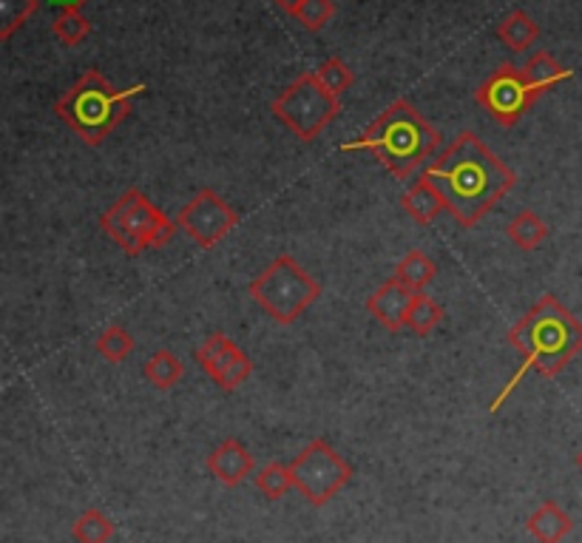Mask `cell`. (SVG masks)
<instances>
[{
  "label": "cell",
  "mask_w": 582,
  "mask_h": 543,
  "mask_svg": "<svg viewBox=\"0 0 582 543\" xmlns=\"http://www.w3.org/2000/svg\"><path fill=\"white\" fill-rule=\"evenodd\" d=\"M441 322H443L441 304L429 296V293L418 291L410 304V313H407V328H410L415 336H429V333H432Z\"/></svg>",
  "instance_id": "cell-21"
},
{
  "label": "cell",
  "mask_w": 582,
  "mask_h": 543,
  "mask_svg": "<svg viewBox=\"0 0 582 543\" xmlns=\"http://www.w3.org/2000/svg\"><path fill=\"white\" fill-rule=\"evenodd\" d=\"M146 379L154 388L160 390H171L182 382V375H185V364L180 359L173 356L171 350H157L154 356L146 362Z\"/></svg>",
  "instance_id": "cell-20"
},
{
  "label": "cell",
  "mask_w": 582,
  "mask_h": 543,
  "mask_svg": "<svg viewBox=\"0 0 582 543\" xmlns=\"http://www.w3.org/2000/svg\"><path fill=\"white\" fill-rule=\"evenodd\" d=\"M52 32L63 46H80L91 34V23L83 9H69L60 12V18L52 23Z\"/></svg>",
  "instance_id": "cell-25"
},
{
  "label": "cell",
  "mask_w": 582,
  "mask_h": 543,
  "mask_svg": "<svg viewBox=\"0 0 582 543\" xmlns=\"http://www.w3.org/2000/svg\"><path fill=\"white\" fill-rule=\"evenodd\" d=\"M146 83L114 89L103 72L86 69L54 103V114L83 140L89 149L106 143V137L131 114V103L146 91Z\"/></svg>",
  "instance_id": "cell-4"
},
{
  "label": "cell",
  "mask_w": 582,
  "mask_h": 543,
  "mask_svg": "<svg viewBox=\"0 0 582 543\" xmlns=\"http://www.w3.org/2000/svg\"><path fill=\"white\" fill-rule=\"evenodd\" d=\"M103 233L129 257H140L148 248L168 245L177 233V220L162 214L140 188H129L120 200L111 202L100 217Z\"/></svg>",
  "instance_id": "cell-6"
},
{
  "label": "cell",
  "mask_w": 582,
  "mask_h": 543,
  "mask_svg": "<svg viewBox=\"0 0 582 543\" xmlns=\"http://www.w3.org/2000/svg\"><path fill=\"white\" fill-rule=\"evenodd\" d=\"M308 32H321V29L335 18L333 0H301V7L293 14Z\"/></svg>",
  "instance_id": "cell-28"
},
{
  "label": "cell",
  "mask_w": 582,
  "mask_h": 543,
  "mask_svg": "<svg viewBox=\"0 0 582 543\" xmlns=\"http://www.w3.org/2000/svg\"><path fill=\"white\" fill-rule=\"evenodd\" d=\"M315 78H319L321 86H324L330 94H335V98H341V94L350 91V86L355 83V78H352V69L341 58H327L324 63H319V69H315Z\"/></svg>",
  "instance_id": "cell-27"
},
{
  "label": "cell",
  "mask_w": 582,
  "mask_h": 543,
  "mask_svg": "<svg viewBox=\"0 0 582 543\" xmlns=\"http://www.w3.org/2000/svg\"><path fill=\"white\" fill-rule=\"evenodd\" d=\"M197 364L202 368V373H208L217 382L219 390L224 393H237L250 375H253V362L250 356L224 333H208L197 348Z\"/></svg>",
  "instance_id": "cell-11"
},
{
  "label": "cell",
  "mask_w": 582,
  "mask_h": 543,
  "mask_svg": "<svg viewBox=\"0 0 582 543\" xmlns=\"http://www.w3.org/2000/svg\"><path fill=\"white\" fill-rule=\"evenodd\" d=\"M509 240L520 248V251H538L545 240H549V225L540 214H534L531 208L520 211L509 225H505Z\"/></svg>",
  "instance_id": "cell-17"
},
{
  "label": "cell",
  "mask_w": 582,
  "mask_h": 543,
  "mask_svg": "<svg viewBox=\"0 0 582 543\" xmlns=\"http://www.w3.org/2000/svg\"><path fill=\"white\" fill-rule=\"evenodd\" d=\"M441 143V131L427 123V117L410 100H395L355 140L341 145V151H370L395 180H407L432 160Z\"/></svg>",
  "instance_id": "cell-3"
},
{
  "label": "cell",
  "mask_w": 582,
  "mask_h": 543,
  "mask_svg": "<svg viewBox=\"0 0 582 543\" xmlns=\"http://www.w3.org/2000/svg\"><path fill=\"white\" fill-rule=\"evenodd\" d=\"M525 530H529V535L538 543H563V537H569L571 530H574V521H571L569 512H563V506L556 504V501H543L529 515Z\"/></svg>",
  "instance_id": "cell-15"
},
{
  "label": "cell",
  "mask_w": 582,
  "mask_h": 543,
  "mask_svg": "<svg viewBox=\"0 0 582 543\" xmlns=\"http://www.w3.org/2000/svg\"><path fill=\"white\" fill-rule=\"evenodd\" d=\"M253 481H257L259 492H262L268 501L284 499V495H288V492L295 486L293 470L284 464H279V461H270V464H264L262 470L253 475Z\"/></svg>",
  "instance_id": "cell-24"
},
{
  "label": "cell",
  "mask_w": 582,
  "mask_h": 543,
  "mask_svg": "<svg viewBox=\"0 0 582 543\" xmlns=\"http://www.w3.org/2000/svg\"><path fill=\"white\" fill-rule=\"evenodd\" d=\"M392 276H395L398 282H403L407 288H412V291H423V288L438 276V265L421 251V248H415V251H410L398 262Z\"/></svg>",
  "instance_id": "cell-18"
},
{
  "label": "cell",
  "mask_w": 582,
  "mask_h": 543,
  "mask_svg": "<svg viewBox=\"0 0 582 543\" xmlns=\"http://www.w3.org/2000/svg\"><path fill=\"white\" fill-rule=\"evenodd\" d=\"M38 12V0H0V40H9Z\"/></svg>",
  "instance_id": "cell-26"
},
{
  "label": "cell",
  "mask_w": 582,
  "mask_h": 543,
  "mask_svg": "<svg viewBox=\"0 0 582 543\" xmlns=\"http://www.w3.org/2000/svg\"><path fill=\"white\" fill-rule=\"evenodd\" d=\"M576 466H580V470H582V450H580V453H576Z\"/></svg>",
  "instance_id": "cell-31"
},
{
  "label": "cell",
  "mask_w": 582,
  "mask_h": 543,
  "mask_svg": "<svg viewBox=\"0 0 582 543\" xmlns=\"http://www.w3.org/2000/svg\"><path fill=\"white\" fill-rule=\"evenodd\" d=\"M248 293L273 322L293 324L319 302L321 282L313 273H308V268H301L290 253H279L250 282Z\"/></svg>",
  "instance_id": "cell-5"
},
{
  "label": "cell",
  "mask_w": 582,
  "mask_h": 543,
  "mask_svg": "<svg viewBox=\"0 0 582 543\" xmlns=\"http://www.w3.org/2000/svg\"><path fill=\"white\" fill-rule=\"evenodd\" d=\"M71 537L78 543H109L114 537V524L106 517L103 510H86L71 526Z\"/></svg>",
  "instance_id": "cell-22"
},
{
  "label": "cell",
  "mask_w": 582,
  "mask_h": 543,
  "mask_svg": "<svg viewBox=\"0 0 582 543\" xmlns=\"http://www.w3.org/2000/svg\"><path fill=\"white\" fill-rule=\"evenodd\" d=\"M401 208L415 222L429 225V222L438 220V217L446 211V200H443L441 188H438L435 182L427 180V177H418V180L403 191Z\"/></svg>",
  "instance_id": "cell-14"
},
{
  "label": "cell",
  "mask_w": 582,
  "mask_h": 543,
  "mask_svg": "<svg viewBox=\"0 0 582 543\" xmlns=\"http://www.w3.org/2000/svg\"><path fill=\"white\" fill-rule=\"evenodd\" d=\"M441 188L446 211L461 228H474L514 185V174L474 131H461L423 174Z\"/></svg>",
  "instance_id": "cell-1"
},
{
  "label": "cell",
  "mask_w": 582,
  "mask_h": 543,
  "mask_svg": "<svg viewBox=\"0 0 582 543\" xmlns=\"http://www.w3.org/2000/svg\"><path fill=\"white\" fill-rule=\"evenodd\" d=\"M295 490L313 506H324L352 481V464L330 446V441L313 439L290 464Z\"/></svg>",
  "instance_id": "cell-8"
},
{
  "label": "cell",
  "mask_w": 582,
  "mask_h": 543,
  "mask_svg": "<svg viewBox=\"0 0 582 543\" xmlns=\"http://www.w3.org/2000/svg\"><path fill=\"white\" fill-rule=\"evenodd\" d=\"M498 38L503 40V46H509L512 52H525L529 46L538 43L540 27L534 23V18H531L529 12L514 9V12H509L498 23Z\"/></svg>",
  "instance_id": "cell-16"
},
{
  "label": "cell",
  "mask_w": 582,
  "mask_h": 543,
  "mask_svg": "<svg viewBox=\"0 0 582 543\" xmlns=\"http://www.w3.org/2000/svg\"><path fill=\"white\" fill-rule=\"evenodd\" d=\"M505 342L518 350L523 364H520L518 373L505 382V388L500 390L498 399L489 404V413H498L529 373H538L543 375V379H554V375L563 373V370L582 353V322L554 296V293H543V296L523 313V319L514 322Z\"/></svg>",
  "instance_id": "cell-2"
},
{
  "label": "cell",
  "mask_w": 582,
  "mask_h": 543,
  "mask_svg": "<svg viewBox=\"0 0 582 543\" xmlns=\"http://www.w3.org/2000/svg\"><path fill=\"white\" fill-rule=\"evenodd\" d=\"M208 470L213 479L224 486H239L244 484V479H250V472L257 470V461L250 455L248 446L239 439H224L222 444L208 455Z\"/></svg>",
  "instance_id": "cell-13"
},
{
  "label": "cell",
  "mask_w": 582,
  "mask_h": 543,
  "mask_svg": "<svg viewBox=\"0 0 582 543\" xmlns=\"http://www.w3.org/2000/svg\"><path fill=\"white\" fill-rule=\"evenodd\" d=\"M415 293L418 291H412V288H407L403 282H398L395 276H390L384 285L367 299V311L372 313V319H375L381 328L395 333V330L407 328V313H410V304L412 299H415Z\"/></svg>",
  "instance_id": "cell-12"
},
{
  "label": "cell",
  "mask_w": 582,
  "mask_h": 543,
  "mask_svg": "<svg viewBox=\"0 0 582 543\" xmlns=\"http://www.w3.org/2000/svg\"><path fill=\"white\" fill-rule=\"evenodd\" d=\"M52 7H60L63 12H69V9H83L89 0H49Z\"/></svg>",
  "instance_id": "cell-29"
},
{
  "label": "cell",
  "mask_w": 582,
  "mask_h": 543,
  "mask_svg": "<svg viewBox=\"0 0 582 543\" xmlns=\"http://www.w3.org/2000/svg\"><path fill=\"white\" fill-rule=\"evenodd\" d=\"M523 69H525V74H529L531 83L538 86L540 91H549V89H554V86H560V83H565V80L574 78V72L565 69L563 63H556V58L551 52H538L529 60V63L523 66Z\"/></svg>",
  "instance_id": "cell-19"
},
{
  "label": "cell",
  "mask_w": 582,
  "mask_h": 543,
  "mask_svg": "<svg viewBox=\"0 0 582 543\" xmlns=\"http://www.w3.org/2000/svg\"><path fill=\"white\" fill-rule=\"evenodd\" d=\"M94 348H97V353L106 359V362L120 364V362H126L131 353H134V336H131L129 330L122 328V324L114 322V324H109L100 336H97Z\"/></svg>",
  "instance_id": "cell-23"
},
{
  "label": "cell",
  "mask_w": 582,
  "mask_h": 543,
  "mask_svg": "<svg viewBox=\"0 0 582 543\" xmlns=\"http://www.w3.org/2000/svg\"><path fill=\"white\" fill-rule=\"evenodd\" d=\"M239 220H242V217H239L237 208L228 200H222L213 188L197 191V194L180 208V214H177V225H180L202 251L217 248L233 228H239Z\"/></svg>",
  "instance_id": "cell-10"
},
{
  "label": "cell",
  "mask_w": 582,
  "mask_h": 543,
  "mask_svg": "<svg viewBox=\"0 0 582 543\" xmlns=\"http://www.w3.org/2000/svg\"><path fill=\"white\" fill-rule=\"evenodd\" d=\"M273 3L279 9H284V12H288V14H295V9L301 7V0H273Z\"/></svg>",
  "instance_id": "cell-30"
},
{
  "label": "cell",
  "mask_w": 582,
  "mask_h": 543,
  "mask_svg": "<svg viewBox=\"0 0 582 543\" xmlns=\"http://www.w3.org/2000/svg\"><path fill=\"white\" fill-rule=\"evenodd\" d=\"M543 91L531 83L523 66L503 63L489 74L474 91V103L483 105L486 114L503 129H512L529 114V109L538 103Z\"/></svg>",
  "instance_id": "cell-9"
},
{
  "label": "cell",
  "mask_w": 582,
  "mask_h": 543,
  "mask_svg": "<svg viewBox=\"0 0 582 543\" xmlns=\"http://www.w3.org/2000/svg\"><path fill=\"white\" fill-rule=\"evenodd\" d=\"M273 111L301 143H313L315 137L341 114V100L321 86L315 72L299 74L279 98L270 103Z\"/></svg>",
  "instance_id": "cell-7"
}]
</instances>
